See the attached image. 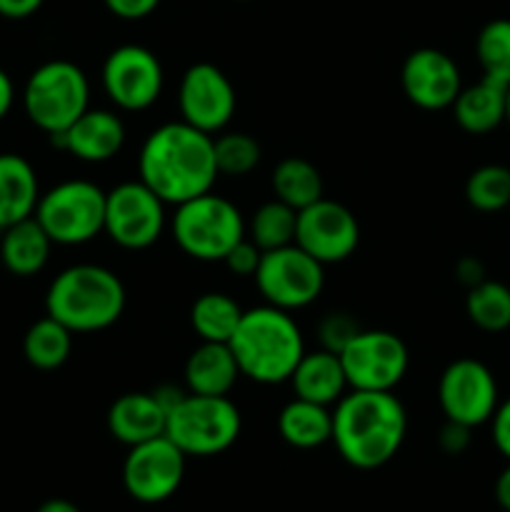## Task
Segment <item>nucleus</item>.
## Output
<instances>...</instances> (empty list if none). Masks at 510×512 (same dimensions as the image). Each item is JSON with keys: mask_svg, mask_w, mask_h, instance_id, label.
I'll return each instance as SVG.
<instances>
[{"mask_svg": "<svg viewBox=\"0 0 510 512\" xmlns=\"http://www.w3.org/2000/svg\"><path fill=\"white\" fill-rule=\"evenodd\" d=\"M73 335L63 323L45 315L35 320L23 338V355L35 370H58L68 363L73 350Z\"/></svg>", "mask_w": 510, "mask_h": 512, "instance_id": "obj_28", "label": "nucleus"}, {"mask_svg": "<svg viewBox=\"0 0 510 512\" xmlns=\"http://www.w3.org/2000/svg\"><path fill=\"white\" fill-rule=\"evenodd\" d=\"M40 200L38 175L18 153H0V230L33 218Z\"/></svg>", "mask_w": 510, "mask_h": 512, "instance_id": "obj_22", "label": "nucleus"}, {"mask_svg": "<svg viewBox=\"0 0 510 512\" xmlns=\"http://www.w3.org/2000/svg\"><path fill=\"white\" fill-rule=\"evenodd\" d=\"M213 148L218 175L243 178L260 163V145L248 133H223L220 138H213Z\"/></svg>", "mask_w": 510, "mask_h": 512, "instance_id": "obj_33", "label": "nucleus"}, {"mask_svg": "<svg viewBox=\"0 0 510 512\" xmlns=\"http://www.w3.org/2000/svg\"><path fill=\"white\" fill-rule=\"evenodd\" d=\"M13 100H15L13 80H10V75L0 68V120L10 113V108H13Z\"/></svg>", "mask_w": 510, "mask_h": 512, "instance_id": "obj_42", "label": "nucleus"}, {"mask_svg": "<svg viewBox=\"0 0 510 512\" xmlns=\"http://www.w3.org/2000/svg\"><path fill=\"white\" fill-rule=\"evenodd\" d=\"M105 8L120 20H143L160 5V0H103Z\"/></svg>", "mask_w": 510, "mask_h": 512, "instance_id": "obj_37", "label": "nucleus"}, {"mask_svg": "<svg viewBox=\"0 0 510 512\" xmlns=\"http://www.w3.org/2000/svg\"><path fill=\"white\" fill-rule=\"evenodd\" d=\"M408 415L393 393L350 390L335 403L333 438L340 458L355 470H378L398 455Z\"/></svg>", "mask_w": 510, "mask_h": 512, "instance_id": "obj_2", "label": "nucleus"}, {"mask_svg": "<svg viewBox=\"0 0 510 512\" xmlns=\"http://www.w3.org/2000/svg\"><path fill=\"white\" fill-rule=\"evenodd\" d=\"M125 300V285L113 270L80 263L55 275L45 293V313L70 333H100L118 323Z\"/></svg>", "mask_w": 510, "mask_h": 512, "instance_id": "obj_4", "label": "nucleus"}, {"mask_svg": "<svg viewBox=\"0 0 510 512\" xmlns=\"http://www.w3.org/2000/svg\"><path fill=\"white\" fill-rule=\"evenodd\" d=\"M185 458L188 455L168 435L133 445L123 463L125 493L143 505L173 498L183 485Z\"/></svg>", "mask_w": 510, "mask_h": 512, "instance_id": "obj_12", "label": "nucleus"}, {"mask_svg": "<svg viewBox=\"0 0 510 512\" xmlns=\"http://www.w3.org/2000/svg\"><path fill=\"white\" fill-rule=\"evenodd\" d=\"M173 238L188 258L200 263H223L225 255L243 238H248L245 218L238 205L223 195H198L175 205Z\"/></svg>", "mask_w": 510, "mask_h": 512, "instance_id": "obj_5", "label": "nucleus"}, {"mask_svg": "<svg viewBox=\"0 0 510 512\" xmlns=\"http://www.w3.org/2000/svg\"><path fill=\"white\" fill-rule=\"evenodd\" d=\"M243 430L240 410L228 395H193L168 413L165 435L188 458H213L235 445Z\"/></svg>", "mask_w": 510, "mask_h": 512, "instance_id": "obj_6", "label": "nucleus"}, {"mask_svg": "<svg viewBox=\"0 0 510 512\" xmlns=\"http://www.w3.org/2000/svg\"><path fill=\"white\" fill-rule=\"evenodd\" d=\"M35 220L53 245H83L103 233L105 190L90 180H63L35 205Z\"/></svg>", "mask_w": 510, "mask_h": 512, "instance_id": "obj_8", "label": "nucleus"}, {"mask_svg": "<svg viewBox=\"0 0 510 512\" xmlns=\"http://www.w3.org/2000/svg\"><path fill=\"white\" fill-rule=\"evenodd\" d=\"M235 88L228 75L213 63H195L183 73L178 88V108L188 125L215 135L235 115Z\"/></svg>", "mask_w": 510, "mask_h": 512, "instance_id": "obj_16", "label": "nucleus"}, {"mask_svg": "<svg viewBox=\"0 0 510 512\" xmlns=\"http://www.w3.org/2000/svg\"><path fill=\"white\" fill-rule=\"evenodd\" d=\"M50 248H53V240L35 220V215L0 230V260L5 270L18 278L38 275L48 265Z\"/></svg>", "mask_w": 510, "mask_h": 512, "instance_id": "obj_23", "label": "nucleus"}, {"mask_svg": "<svg viewBox=\"0 0 510 512\" xmlns=\"http://www.w3.org/2000/svg\"><path fill=\"white\" fill-rule=\"evenodd\" d=\"M243 308L228 293H203L190 308V325L203 343H230Z\"/></svg>", "mask_w": 510, "mask_h": 512, "instance_id": "obj_27", "label": "nucleus"}, {"mask_svg": "<svg viewBox=\"0 0 510 512\" xmlns=\"http://www.w3.org/2000/svg\"><path fill=\"white\" fill-rule=\"evenodd\" d=\"M185 390L193 395H228L240 378L228 343H203L185 360Z\"/></svg>", "mask_w": 510, "mask_h": 512, "instance_id": "obj_21", "label": "nucleus"}, {"mask_svg": "<svg viewBox=\"0 0 510 512\" xmlns=\"http://www.w3.org/2000/svg\"><path fill=\"white\" fill-rule=\"evenodd\" d=\"M475 55L485 78L510 85V18H495L480 28Z\"/></svg>", "mask_w": 510, "mask_h": 512, "instance_id": "obj_32", "label": "nucleus"}, {"mask_svg": "<svg viewBox=\"0 0 510 512\" xmlns=\"http://www.w3.org/2000/svg\"><path fill=\"white\" fill-rule=\"evenodd\" d=\"M50 140L83 163H108L123 150L125 123L113 110L88 108L68 130L50 135Z\"/></svg>", "mask_w": 510, "mask_h": 512, "instance_id": "obj_18", "label": "nucleus"}, {"mask_svg": "<svg viewBox=\"0 0 510 512\" xmlns=\"http://www.w3.org/2000/svg\"><path fill=\"white\" fill-rule=\"evenodd\" d=\"M360 325L350 318L348 313H330L320 320L318 325V338L323 350H330V353H340L355 335L360 333Z\"/></svg>", "mask_w": 510, "mask_h": 512, "instance_id": "obj_34", "label": "nucleus"}, {"mask_svg": "<svg viewBox=\"0 0 510 512\" xmlns=\"http://www.w3.org/2000/svg\"><path fill=\"white\" fill-rule=\"evenodd\" d=\"M490 435H493V443L498 448V453L505 460H510V398H505L495 408L493 418H490Z\"/></svg>", "mask_w": 510, "mask_h": 512, "instance_id": "obj_36", "label": "nucleus"}, {"mask_svg": "<svg viewBox=\"0 0 510 512\" xmlns=\"http://www.w3.org/2000/svg\"><path fill=\"white\" fill-rule=\"evenodd\" d=\"M23 105L35 128L60 135L90 108L88 75L70 60H48L30 73Z\"/></svg>", "mask_w": 510, "mask_h": 512, "instance_id": "obj_7", "label": "nucleus"}, {"mask_svg": "<svg viewBox=\"0 0 510 512\" xmlns=\"http://www.w3.org/2000/svg\"><path fill=\"white\" fill-rule=\"evenodd\" d=\"M495 503L500 510L510 512V460L503 470H500L498 480H495Z\"/></svg>", "mask_w": 510, "mask_h": 512, "instance_id": "obj_41", "label": "nucleus"}, {"mask_svg": "<svg viewBox=\"0 0 510 512\" xmlns=\"http://www.w3.org/2000/svg\"><path fill=\"white\" fill-rule=\"evenodd\" d=\"M278 433L295 450L320 448L333 438V410L303 398L290 400L278 415Z\"/></svg>", "mask_w": 510, "mask_h": 512, "instance_id": "obj_25", "label": "nucleus"}, {"mask_svg": "<svg viewBox=\"0 0 510 512\" xmlns=\"http://www.w3.org/2000/svg\"><path fill=\"white\" fill-rule=\"evenodd\" d=\"M505 123L510 125V85H508V93H505Z\"/></svg>", "mask_w": 510, "mask_h": 512, "instance_id": "obj_44", "label": "nucleus"}, {"mask_svg": "<svg viewBox=\"0 0 510 512\" xmlns=\"http://www.w3.org/2000/svg\"><path fill=\"white\" fill-rule=\"evenodd\" d=\"M290 385H293L295 398L328 405L330 408L348 390V380H345L340 355L323 348L315 350V353H305L300 358V363L295 365L293 375H290Z\"/></svg>", "mask_w": 510, "mask_h": 512, "instance_id": "obj_20", "label": "nucleus"}, {"mask_svg": "<svg viewBox=\"0 0 510 512\" xmlns=\"http://www.w3.org/2000/svg\"><path fill=\"white\" fill-rule=\"evenodd\" d=\"M400 85L415 108L445 110L463 90V78L458 63L448 53L438 48H418L405 58Z\"/></svg>", "mask_w": 510, "mask_h": 512, "instance_id": "obj_17", "label": "nucleus"}, {"mask_svg": "<svg viewBox=\"0 0 510 512\" xmlns=\"http://www.w3.org/2000/svg\"><path fill=\"white\" fill-rule=\"evenodd\" d=\"M163 228L165 203L143 180H128L105 193L103 233L123 250L150 248Z\"/></svg>", "mask_w": 510, "mask_h": 512, "instance_id": "obj_11", "label": "nucleus"}, {"mask_svg": "<svg viewBox=\"0 0 510 512\" xmlns=\"http://www.w3.org/2000/svg\"><path fill=\"white\" fill-rule=\"evenodd\" d=\"M360 225L343 203L320 198L298 210L295 245L313 255L318 263H343L358 250Z\"/></svg>", "mask_w": 510, "mask_h": 512, "instance_id": "obj_15", "label": "nucleus"}, {"mask_svg": "<svg viewBox=\"0 0 510 512\" xmlns=\"http://www.w3.org/2000/svg\"><path fill=\"white\" fill-rule=\"evenodd\" d=\"M295 225H298V210L280 203L278 198L268 200L253 213L248 228V238L260 250H278L295 243Z\"/></svg>", "mask_w": 510, "mask_h": 512, "instance_id": "obj_30", "label": "nucleus"}, {"mask_svg": "<svg viewBox=\"0 0 510 512\" xmlns=\"http://www.w3.org/2000/svg\"><path fill=\"white\" fill-rule=\"evenodd\" d=\"M438 403L445 420L468 425V428L490 423L500 403L495 375L480 360H453L440 375Z\"/></svg>", "mask_w": 510, "mask_h": 512, "instance_id": "obj_14", "label": "nucleus"}, {"mask_svg": "<svg viewBox=\"0 0 510 512\" xmlns=\"http://www.w3.org/2000/svg\"><path fill=\"white\" fill-rule=\"evenodd\" d=\"M45 0H0V15L8 20L30 18L40 10Z\"/></svg>", "mask_w": 510, "mask_h": 512, "instance_id": "obj_39", "label": "nucleus"}, {"mask_svg": "<svg viewBox=\"0 0 510 512\" xmlns=\"http://www.w3.org/2000/svg\"><path fill=\"white\" fill-rule=\"evenodd\" d=\"M273 193L280 203L290 205L293 210H303L323 198V175L310 160L305 158H285L275 165Z\"/></svg>", "mask_w": 510, "mask_h": 512, "instance_id": "obj_26", "label": "nucleus"}, {"mask_svg": "<svg viewBox=\"0 0 510 512\" xmlns=\"http://www.w3.org/2000/svg\"><path fill=\"white\" fill-rule=\"evenodd\" d=\"M103 90L110 103L128 113L148 110L163 93V65L153 50L143 45H120L103 63Z\"/></svg>", "mask_w": 510, "mask_h": 512, "instance_id": "obj_13", "label": "nucleus"}, {"mask_svg": "<svg viewBox=\"0 0 510 512\" xmlns=\"http://www.w3.org/2000/svg\"><path fill=\"white\" fill-rule=\"evenodd\" d=\"M260 258H263V250H260L250 238H243L228 255H225L223 263L230 273L240 275V278H253L255 270H258L260 265Z\"/></svg>", "mask_w": 510, "mask_h": 512, "instance_id": "obj_35", "label": "nucleus"}, {"mask_svg": "<svg viewBox=\"0 0 510 512\" xmlns=\"http://www.w3.org/2000/svg\"><path fill=\"white\" fill-rule=\"evenodd\" d=\"M35 512H83V510H80L75 503H70V500L53 498V500H45V503Z\"/></svg>", "mask_w": 510, "mask_h": 512, "instance_id": "obj_43", "label": "nucleus"}, {"mask_svg": "<svg viewBox=\"0 0 510 512\" xmlns=\"http://www.w3.org/2000/svg\"><path fill=\"white\" fill-rule=\"evenodd\" d=\"M508 208H510V205H508Z\"/></svg>", "mask_w": 510, "mask_h": 512, "instance_id": "obj_45", "label": "nucleus"}, {"mask_svg": "<svg viewBox=\"0 0 510 512\" xmlns=\"http://www.w3.org/2000/svg\"><path fill=\"white\" fill-rule=\"evenodd\" d=\"M338 355L350 390L393 393L410 365L408 345L390 330H360Z\"/></svg>", "mask_w": 510, "mask_h": 512, "instance_id": "obj_10", "label": "nucleus"}, {"mask_svg": "<svg viewBox=\"0 0 510 512\" xmlns=\"http://www.w3.org/2000/svg\"><path fill=\"white\" fill-rule=\"evenodd\" d=\"M455 275H458V280L465 285V288H473V285L483 283L485 280V268L480 260L463 258L458 265H455Z\"/></svg>", "mask_w": 510, "mask_h": 512, "instance_id": "obj_40", "label": "nucleus"}, {"mask_svg": "<svg viewBox=\"0 0 510 512\" xmlns=\"http://www.w3.org/2000/svg\"><path fill=\"white\" fill-rule=\"evenodd\" d=\"M240 375L260 385L290 380L295 365L305 355V340L288 310L260 305L243 310L238 330L230 338Z\"/></svg>", "mask_w": 510, "mask_h": 512, "instance_id": "obj_3", "label": "nucleus"}, {"mask_svg": "<svg viewBox=\"0 0 510 512\" xmlns=\"http://www.w3.org/2000/svg\"><path fill=\"white\" fill-rule=\"evenodd\" d=\"M253 278L265 303L293 313L320 298L325 265L293 243L278 250H265Z\"/></svg>", "mask_w": 510, "mask_h": 512, "instance_id": "obj_9", "label": "nucleus"}, {"mask_svg": "<svg viewBox=\"0 0 510 512\" xmlns=\"http://www.w3.org/2000/svg\"><path fill=\"white\" fill-rule=\"evenodd\" d=\"M470 430H473V428H468V425H460V423H453V420H445L443 430H440V435H438L440 448H443L448 455H460L463 450H468Z\"/></svg>", "mask_w": 510, "mask_h": 512, "instance_id": "obj_38", "label": "nucleus"}, {"mask_svg": "<svg viewBox=\"0 0 510 512\" xmlns=\"http://www.w3.org/2000/svg\"><path fill=\"white\" fill-rule=\"evenodd\" d=\"M468 320L483 333H503L510 328V288L498 280H488L468 288L465 295Z\"/></svg>", "mask_w": 510, "mask_h": 512, "instance_id": "obj_29", "label": "nucleus"}, {"mask_svg": "<svg viewBox=\"0 0 510 512\" xmlns=\"http://www.w3.org/2000/svg\"><path fill=\"white\" fill-rule=\"evenodd\" d=\"M505 93L508 85L483 75V80L460 90L455 103L450 105L455 123L470 135L493 133L505 123Z\"/></svg>", "mask_w": 510, "mask_h": 512, "instance_id": "obj_24", "label": "nucleus"}, {"mask_svg": "<svg viewBox=\"0 0 510 512\" xmlns=\"http://www.w3.org/2000/svg\"><path fill=\"white\" fill-rule=\"evenodd\" d=\"M465 200L480 213H498L510 205V168L498 163L480 165L465 180Z\"/></svg>", "mask_w": 510, "mask_h": 512, "instance_id": "obj_31", "label": "nucleus"}, {"mask_svg": "<svg viewBox=\"0 0 510 512\" xmlns=\"http://www.w3.org/2000/svg\"><path fill=\"white\" fill-rule=\"evenodd\" d=\"M138 173L165 205H180L210 193L218 178L213 135L185 120L160 125L140 148Z\"/></svg>", "mask_w": 510, "mask_h": 512, "instance_id": "obj_1", "label": "nucleus"}, {"mask_svg": "<svg viewBox=\"0 0 510 512\" xmlns=\"http://www.w3.org/2000/svg\"><path fill=\"white\" fill-rule=\"evenodd\" d=\"M165 423L168 413L153 393H125L108 410L110 435L128 448L165 435Z\"/></svg>", "mask_w": 510, "mask_h": 512, "instance_id": "obj_19", "label": "nucleus"}]
</instances>
